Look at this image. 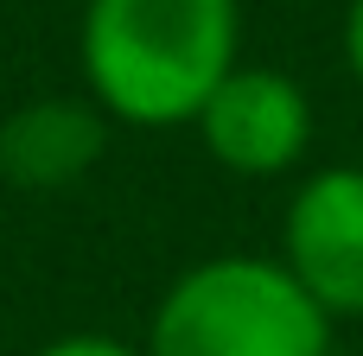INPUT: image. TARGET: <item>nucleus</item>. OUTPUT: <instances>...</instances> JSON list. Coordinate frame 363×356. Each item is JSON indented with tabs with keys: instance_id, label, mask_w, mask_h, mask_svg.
<instances>
[{
	"instance_id": "obj_1",
	"label": "nucleus",
	"mask_w": 363,
	"mask_h": 356,
	"mask_svg": "<svg viewBox=\"0 0 363 356\" xmlns=\"http://www.w3.org/2000/svg\"><path fill=\"white\" fill-rule=\"evenodd\" d=\"M236 0H89L83 76L89 102L128 127H191L236 70Z\"/></svg>"
},
{
	"instance_id": "obj_2",
	"label": "nucleus",
	"mask_w": 363,
	"mask_h": 356,
	"mask_svg": "<svg viewBox=\"0 0 363 356\" xmlns=\"http://www.w3.org/2000/svg\"><path fill=\"white\" fill-rule=\"evenodd\" d=\"M147 356H332V318L281 261L211 255L160 293Z\"/></svg>"
},
{
	"instance_id": "obj_3",
	"label": "nucleus",
	"mask_w": 363,
	"mask_h": 356,
	"mask_svg": "<svg viewBox=\"0 0 363 356\" xmlns=\"http://www.w3.org/2000/svg\"><path fill=\"white\" fill-rule=\"evenodd\" d=\"M281 268L338 325L363 318V166H319L281 217Z\"/></svg>"
},
{
	"instance_id": "obj_4",
	"label": "nucleus",
	"mask_w": 363,
	"mask_h": 356,
	"mask_svg": "<svg viewBox=\"0 0 363 356\" xmlns=\"http://www.w3.org/2000/svg\"><path fill=\"white\" fill-rule=\"evenodd\" d=\"M204 153L236 178H281L313 153V96L268 64H236L191 121Z\"/></svg>"
},
{
	"instance_id": "obj_5",
	"label": "nucleus",
	"mask_w": 363,
	"mask_h": 356,
	"mask_svg": "<svg viewBox=\"0 0 363 356\" xmlns=\"http://www.w3.org/2000/svg\"><path fill=\"white\" fill-rule=\"evenodd\" d=\"M102 140H108L102 108L45 96V102H26L0 121V172L26 191H51V185L83 178L102 159Z\"/></svg>"
},
{
	"instance_id": "obj_6",
	"label": "nucleus",
	"mask_w": 363,
	"mask_h": 356,
	"mask_svg": "<svg viewBox=\"0 0 363 356\" xmlns=\"http://www.w3.org/2000/svg\"><path fill=\"white\" fill-rule=\"evenodd\" d=\"M32 356H147V350H134V344H121V338H102V331H70V338L38 344Z\"/></svg>"
},
{
	"instance_id": "obj_7",
	"label": "nucleus",
	"mask_w": 363,
	"mask_h": 356,
	"mask_svg": "<svg viewBox=\"0 0 363 356\" xmlns=\"http://www.w3.org/2000/svg\"><path fill=\"white\" fill-rule=\"evenodd\" d=\"M345 64L363 83V0H351V13H345Z\"/></svg>"
}]
</instances>
